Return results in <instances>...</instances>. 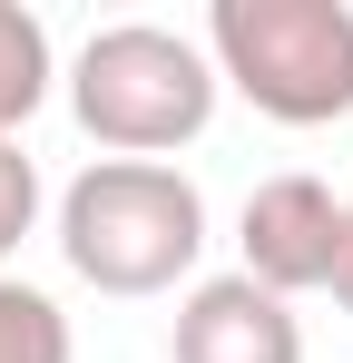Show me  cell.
<instances>
[{
  "label": "cell",
  "instance_id": "cell-1",
  "mask_svg": "<svg viewBox=\"0 0 353 363\" xmlns=\"http://www.w3.org/2000/svg\"><path fill=\"white\" fill-rule=\"evenodd\" d=\"M59 255L99 295H167L206 255V196L167 157H99L59 196Z\"/></svg>",
  "mask_w": 353,
  "mask_h": 363
},
{
  "label": "cell",
  "instance_id": "cell-2",
  "mask_svg": "<svg viewBox=\"0 0 353 363\" xmlns=\"http://www.w3.org/2000/svg\"><path fill=\"white\" fill-rule=\"evenodd\" d=\"M216 60L206 40H186L167 20H108L79 60H69V118L89 128L108 157H167L216 118Z\"/></svg>",
  "mask_w": 353,
  "mask_h": 363
},
{
  "label": "cell",
  "instance_id": "cell-3",
  "mask_svg": "<svg viewBox=\"0 0 353 363\" xmlns=\"http://www.w3.org/2000/svg\"><path fill=\"white\" fill-rule=\"evenodd\" d=\"M206 60L275 128L353 118V10L344 0H216L206 10Z\"/></svg>",
  "mask_w": 353,
  "mask_h": 363
},
{
  "label": "cell",
  "instance_id": "cell-4",
  "mask_svg": "<svg viewBox=\"0 0 353 363\" xmlns=\"http://www.w3.org/2000/svg\"><path fill=\"white\" fill-rule=\"evenodd\" d=\"M235 245H245L235 275H255L265 295H314V285L334 275V245H344V196L324 177H304V167H294V177H265L245 196Z\"/></svg>",
  "mask_w": 353,
  "mask_h": 363
},
{
  "label": "cell",
  "instance_id": "cell-5",
  "mask_svg": "<svg viewBox=\"0 0 353 363\" xmlns=\"http://www.w3.org/2000/svg\"><path fill=\"white\" fill-rule=\"evenodd\" d=\"M167 363H304V324L255 275H206V285H186V304H176Z\"/></svg>",
  "mask_w": 353,
  "mask_h": 363
},
{
  "label": "cell",
  "instance_id": "cell-6",
  "mask_svg": "<svg viewBox=\"0 0 353 363\" xmlns=\"http://www.w3.org/2000/svg\"><path fill=\"white\" fill-rule=\"evenodd\" d=\"M50 30H40V10H20V0H0V138H20V128L40 118V99H50Z\"/></svg>",
  "mask_w": 353,
  "mask_h": 363
},
{
  "label": "cell",
  "instance_id": "cell-7",
  "mask_svg": "<svg viewBox=\"0 0 353 363\" xmlns=\"http://www.w3.org/2000/svg\"><path fill=\"white\" fill-rule=\"evenodd\" d=\"M0 363H69V314L20 275H0Z\"/></svg>",
  "mask_w": 353,
  "mask_h": 363
},
{
  "label": "cell",
  "instance_id": "cell-8",
  "mask_svg": "<svg viewBox=\"0 0 353 363\" xmlns=\"http://www.w3.org/2000/svg\"><path fill=\"white\" fill-rule=\"evenodd\" d=\"M30 226H40V167H30V147H20V138H0V265L20 255Z\"/></svg>",
  "mask_w": 353,
  "mask_h": 363
},
{
  "label": "cell",
  "instance_id": "cell-9",
  "mask_svg": "<svg viewBox=\"0 0 353 363\" xmlns=\"http://www.w3.org/2000/svg\"><path fill=\"white\" fill-rule=\"evenodd\" d=\"M324 285H334V304L353 314V206H344V245H334V275H324Z\"/></svg>",
  "mask_w": 353,
  "mask_h": 363
}]
</instances>
